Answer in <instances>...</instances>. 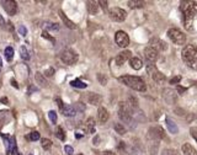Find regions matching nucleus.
Segmentation results:
<instances>
[{
  "instance_id": "obj_31",
  "label": "nucleus",
  "mask_w": 197,
  "mask_h": 155,
  "mask_svg": "<svg viewBox=\"0 0 197 155\" xmlns=\"http://www.w3.org/2000/svg\"><path fill=\"white\" fill-rule=\"evenodd\" d=\"M5 57H6V59L10 62L12 59V57H14V49L11 47H6L5 48Z\"/></svg>"
},
{
  "instance_id": "obj_30",
  "label": "nucleus",
  "mask_w": 197,
  "mask_h": 155,
  "mask_svg": "<svg viewBox=\"0 0 197 155\" xmlns=\"http://www.w3.org/2000/svg\"><path fill=\"white\" fill-rule=\"evenodd\" d=\"M70 85L74 86V87H79V89H85V87H86V84H85V82H83V81L79 80V79L73 80V81L70 82Z\"/></svg>"
},
{
  "instance_id": "obj_40",
  "label": "nucleus",
  "mask_w": 197,
  "mask_h": 155,
  "mask_svg": "<svg viewBox=\"0 0 197 155\" xmlns=\"http://www.w3.org/2000/svg\"><path fill=\"white\" fill-rule=\"evenodd\" d=\"M42 37L43 38H47V39H49V41H52V42H55V41H54V38L53 37H52V36H49V33L47 32V31H43V32H42Z\"/></svg>"
},
{
  "instance_id": "obj_49",
  "label": "nucleus",
  "mask_w": 197,
  "mask_h": 155,
  "mask_svg": "<svg viewBox=\"0 0 197 155\" xmlns=\"http://www.w3.org/2000/svg\"><path fill=\"white\" fill-rule=\"evenodd\" d=\"M55 101L58 102V106H59V108L62 110V108L64 107V105H63V102H62V100H60V99H55Z\"/></svg>"
},
{
  "instance_id": "obj_6",
  "label": "nucleus",
  "mask_w": 197,
  "mask_h": 155,
  "mask_svg": "<svg viewBox=\"0 0 197 155\" xmlns=\"http://www.w3.org/2000/svg\"><path fill=\"white\" fill-rule=\"evenodd\" d=\"M147 138L160 142L162 139H166V134H165V131L160 126H152L148 129Z\"/></svg>"
},
{
  "instance_id": "obj_46",
  "label": "nucleus",
  "mask_w": 197,
  "mask_h": 155,
  "mask_svg": "<svg viewBox=\"0 0 197 155\" xmlns=\"http://www.w3.org/2000/svg\"><path fill=\"white\" fill-rule=\"evenodd\" d=\"M107 1H98V5H100V6L103 9V10H106L107 9Z\"/></svg>"
},
{
  "instance_id": "obj_3",
  "label": "nucleus",
  "mask_w": 197,
  "mask_h": 155,
  "mask_svg": "<svg viewBox=\"0 0 197 155\" xmlns=\"http://www.w3.org/2000/svg\"><path fill=\"white\" fill-rule=\"evenodd\" d=\"M118 80H120L122 84H124L126 86L131 87V89L136 90V91H146L147 90V85L144 80L142 78H138V76H133V75H122L118 78Z\"/></svg>"
},
{
  "instance_id": "obj_11",
  "label": "nucleus",
  "mask_w": 197,
  "mask_h": 155,
  "mask_svg": "<svg viewBox=\"0 0 197 155\" xmlns=\"http://www.w3.org/2000/svg\"><path fill=\"white\" fill-rule=\"evenodd\" d=\"M163 99L168 105H174L178 101V92L173 89H170V87L169 89L166 87V89L163 90Z\"/></svg>"
},
{
  "instance_id": "obj_53",
  "label": "nucleus",
  "mask_w": 197,
  "mask_h": 155,
  "mask_svg": "<svg viewBox=\"0 0 197 155\" xmlns=\"http://www.w3.org/2000/svg\"><path fill=\"white\" fill-rule=\"evenodd\" d=\"M0 65H3V60H1V58H0Z\"/></svg>"
},
{
  "instance_id": "obj_23",
  "label": "nucleus",
  "mask_w": 197,
  "mask_h": 155,
  "mask_svg": "<svg viewBox=\"0 0 197 155\" xmlns=\"http://www.w3.org/2000/svg\"><path fill=\"white\" fill-rule=\"evenodd\" d=\"M165 125H166V127H168V131L170 132V133H173V134H176L179 132V128H178V125L171 120V118H166L165 120Z\"/></svg>"
},
{
  "instance_id": "obj_17",
  "label": "nucleus",
  "mask_w": 197,
  "mask_h": 155,
  "mask_svg": "<svg viewBox=\"0 0 197 155\" xmlns=\"http://www.w3.org/2000/svg\"><path fill=\"white\" fill-rule=\"evenodd\" d=\"M159 145H160V142L153 140V139H148V152H149V154L150 155H155V154H157L158 150H159Z\"/></svg>"
},
{
  "instance_id": "obj_42",
  "label": "nucleus",
  "mask_w": 197,
  "mask_h": 155,
  "mask_svg": "<svg viewBox=\"0 0 197 155\" xmlns=\"http://www.w3.org/2000/svg\"><path fill=\"white\" fill-rule=\"evenodd\" d=\"M180 80H181V76H174L173 79H170V84H179L180 82Z\"/></svg>"
},
{
  "instance_id": "obj_10",
  "label": "nucleus",
  "mask_w": 197,
  "mask_h": 155,
  "mask_svg": "<svg viewBox=\"0 0 197 155\" xmlns=\"http://www.w3.org/2000/svg\"><path fill=\"white\" fill-rule=\"evenodd\" d=\"M115 42L118 47H121V48L128 47V44H129L128 35L124 32V31H117V32L115 33Z\"/></svg>"
},
{
  "instance_id": "obj_38",
  "label": "nucleus",
  "mask_w": 197,
  "mask_h": 155,
  "mask_svg": "<svg viewBox=\"0 0 197 155\" xmlns=\"http://www.w3.org/2000/svg\"><path fill=\"white\" fill-rule=\"evenodd\" d=\"M48 117H49V120H51L52 123L57 122V113H55V111H49L48 112Z\"/></svg>"
},
{
  "instance_id": "obj_18",
  "label": "nucleus",
  "mask_w": 197,
  "mask_h": 155,
  "mask_svg": "<svg viewBox=\"0 0 197 155\" xmlns=\"http://www.w3.org/2000/svg\"><path fill=\"white\" fill-rule=\"evenodd\" d=\"M108 112L105 107H100L97 111V118H98V122L100 123H106L108 121Z\"/></svg>"
},
{
  "instance_id": "obj_36",
  "label": "nucleus",
  "mask_w": 197,
  "mask_h": 155,
  "mask_svg": "<svg viewBox=\"0 0 197 155\" xmlns=\"http://www.w3.org/2000/svg\"><path fill=\"white\" fill-rule=\"evenodd\" d=\"M97 80L100 81L101 85H106L107 84V76L103 74H97Z\"/></svg>"
},
{
  "instance_id": "obj_39",
  "label": "nucleus",
  "mask_w": 197,
  "mask_h": 155,
  "mask_svg": "<svg viewBox=\"0 0 197 155\" xmlns=\"http://www.w3.org/2000/svg\"><path fill=\"white\" fill-rule=\"evenodd\" d=\"M30 139H31V140H38V139H40V133L38 132H31L30 133Z\"/></svg>"
},
{
  "instance_id": "obj_13",
  "label": "nucleus",
  "mask_w": 197,
  "mask_h": 155,
  "mask_svg": "<svg viewBox=\"0 0 197 155\" xmlns=\"http://www.w3.org/2000/svg\"><path fill=\"white\" fill-rule=\"evenodd\" d=\"M149 47L154 48L155 51H158V52H164V51L168 49V44L160 38H152L149 41Z\"/></svg>"
},
{
  "instance_id": "obj_54",
  "label": "nucleus",
  "mask_w": 197,
  "mask_h": 155,
  "mask_svg": "<svg viewBox=\"0 0 197 155\" xmlns=\"http://www.w3.org/2000/svg\"><path fill=\"white\" fill-rule=\"evenodd\" d=\"M0 87H1V81H0Z\"/></svg>"
},
{
  "instance_id": "obj_55",
  "label": "nucleus",
  "mask_w": 197,
  "mask_h": 155,
  "mask_svg": "<svg viewBox=\"0 0 197 155\" xmlns=\"http://www.w3.org/2000/svg\"><path fill=\"white\" fill-rule=\"evenodd\" d=\"M79 155H83V154H79Z\"/></svg>"
},
{
  "instance_id": "obj_12",
  "label": "nucleus",
  "mask_w": 197,
  "mask_h": 155,
  "mask_svg": "<svg viewBox=\"0 0 197 155\" xmlns=\"http://www.w3.org/2000/svg\"><path fill=\"white\" fill-rule=\"evenodd\" d=\"M1 5H3V8H4L5 11H6L9 15H11V16L17 12V4H16V1H12V0H3Z\"/></svg>"
},
{
  "instance_id": "obj_15",
  "label": "nucleus",
  "mask_w": 197,
  "mask_h": 155,
  "mask_svg": "<svg viewBox=\"0 0 197 155\" xmlns=\"http://www.w3.org/2000/svg\"><path fill=\"white\" fill-rule=\"evenodd\" d=\"M131 58H132V52L131 51H123L116 57L115 60H116L117 66H122L128 59H131Z\"/></svg>"
},
{
  "instance_id": "obj_35",
  "label": "nucleus",
  "mask_w": 197,
  "mask_h": 155,
  "mask_svg": "<svg viewBox=\"0 0 197 155\" xmlns=\"http://www.w3.org/2000/svg\"><path fill=\"white\" fill-rule=\"evenodd\" d=\"M74 108L76 110V112H84L85 111V105L83 102H76L74 105Z\"/></svg>"
},
{
  "instance_id": "obj_29",
  "label": "nucleus",
  "mask_w": 197,
  "mask_h": 155,
  "mask_svg": "<svg viewBox=\"0 0 197 155\" xmlns=\"http://www.w3.org/2000/svg\"><path fill=\"white\" fill-rule=\"evenodd\" d=\"M113 128H115V131L116 133H118L120 136H124V134L127 133V129L123 127V125H121V123H115V126H113Z\"/></svg>"
},
{
  "instance_id": "obj_24",
  "label": "nucleus",
  "mask_w": 197,
  "mask_h": 155,
  "mask_svg": "<svg viewBox=\"0 0 197 155\" xmlns=\"http://www.w3.org/2000/svg\"><path fill=\"white\" fill-rule=\"evenodd\" d=\"M129 65H131L134 70H138L143 66V62L141 58H138V57H132V58L129 59Z\"/></svg>"
},
{
  "instance_id": "obj_34",
  "label": "nucleus",
  "mask_w": 197,
  "mask_h": 155,
  "mask_svg": "<svg viewBox=\"0 0 197 155\" xmlns=\"http://www.w3.org/2000/svg\"><path fill=\"white\" fill-rule=\"evenodd\" d=\"M42 147H43V149H46V150H48V149H51V147H52V142L47 138H43L42 139Z\"/></svg>"
},
{
  "instance_id": "obj_47",
  "label": "nucleus",
  "mask_w": 197,
  "mask_h": 155,
  "mask_svg": "<svg viewBox=\"0 0 197 155\" xmlns=\"http://www.w3.org/2000/svg\"><path fill=\"white\" fill-rule=\"evenodd\" d=\"M101 155H117L115 152H112V150H105V152H102Z\"/></svg>"
},
{
  "instance_id": "obj_43",
  "label": "nucleus",
  "mask_w": 197,
  "mask_h": 155,
  "mask_svg": "<svg viewBox=\"0 0 197 155\" xmlns=\"http://www.w3.org/2000/svg\"><path fill=\"white\" fill-rule=\"evenodd\" d=\"M64 150H65V153L68 154V155H71V154L74 153V149L71 148L70 145H65V147H64Z\"/></svg>"
},
{
  "instance_id": "obj_52",
  "label": "nucleus",
  "mask_w": 197,
  "mask_h": 155,
  "mask_svg": "<svg viewBox=\"0 0 197 155\" xmlns=\"http://www.w3.org/2000/svg\"><path fill=\"white\" fill-rule=\"evenodd\" d=\"M5 25V20L3 19V16L0 15V26H4Z\"/></svg>"
},
{
  "instance_id": "obj_21",
  "label": "nucleus",
  "mask_w": 197,
  "mask_h": 155,
  "mask_svg": "<svg viewBox=\"0 0 197 155\" xmlns=\"http://www.w3.org/2000/svg\"><path fill=\"white\" fill-rule=\"evenodd\" d=\"M86 6H87V11H89L91 15H96L98 12V10H100L98 1H87Z\"/></svg>"
},
{
  "instance_id": "obj_1",
  "label": "nucleus",
  "mask_w": 197,
  "mask_h": 155,
  "mask_svg": "<svg viewBox=\"0 0 197 155\" xmlns=\"http://www.w3.org/2000/svg\"><path fill=\"white\" fill-rule=\"evenodd\" d=\"M180 9H181V11L184 12L185 27L187 30H191V25H192L194 19L197 15V3H195V1H181Z\"/></svg>"
},
{
  "instance_id": "obj_32",
  "label": "nucleus",
  "mask_w": 197,
  "mask_h": 155,
  "mask_svg": "<svg viewBox=\"0 0 197 155\" xmlns=\"http://www.w3.org/2000/svg\"><path fill=\"white\" fill-rule=\"evenodd\" d=\"M20 55H21V58L22 59H25V60H27L28 58H30V55H28V52H27V49H26V47H20Z\"/></svg>"
},
{
  "instance_id": "obj_20",
  "label": "nucleus",
  "mask_w": 197,
  "mask_h": 155,
  "mask_svg": "<svg viewBox=\"0 0 197 155\" xmlns=\"http://www.w3.org/2000/svg\"><path fill=\"white\" fill-rule=\"evenodd\" d=\"M59 16H60V19H62V21L64 22V25L67 26L68 28H70V30H74L75 27H76V25L71 21V20H69L68 17H67V15L62 11V10H59Z\"/></svg>"
},
{
  "instance_id": "obj_37",
  "label": "nucleus",
  "mask_w": 197,
  "mask_h": 155,
  "mask_svg": "<svg viewBox=\"0 0 197 155\" xmlns=\"http://www.w3.org/2000/svg\"><path fill=\"white\" fill-rule=\"evenodd\" d=\"M55 136L58 137V138L60 139V140H64V139H65L64 132H63V129H62L60 127H58V128H57V133H55Z\"/></svg>"
},
{
  "instance_id": "obj_16",
  "label": "nucleus",
  "mask_w": 197,
  "mask_h": 155,
  "mask_svg": "<svg viewBox=\"0 0 197 155\" xmlns=\"http://www.w3.org/2000/svg\"><path fill=\"white\" fill-rule=\"evenodd\" d=\"M87 102H89L90 105L97 106L102 102V96L98 94H95V92H90V94L87 95Z\"/></svg>"
},
{
  "instance_id": "obj_45",
  "label": "nucleus",
  "mask_w": 197,
  "mask_h": 155,
  "mask_svg": "<svg viewBox=\"0 0 197 155\" xmlns=\"http://www.w3.org/2000/svg\"><path fill=\"white\" fill-rule=\"evenodd\" d=\"M53 74H54V69H53V68H48L47 70L44 71V75H46V76H52Z\"/></svg>"
},
{
  "instance_id": "obj_50",
  "label": "nucleus",
  "mask_w": 197,
  "mask_h": 155,
  "mask_svg": "<svg viewBox=\"0 0 197 155\" xmlns=\"http://www.w3.org/2000/svg\"><path fill=\"white\" fill-rule=\"evenodd\" d=\"M11 85L14 87H16V89H19V84L16 82V80H15V79H11Z\"/></svg>"
},
{
  "instance_id": "obj_9",
  "label": "nucleus",
  "mask_w": 197,
  "mask_h": 155,
  "mask_svg": "<svg viewBox=\"0 0 197 155\" xmlns=\"http://www.w3.org/2000/svg\"><path fill=\"white\" fill-rule=\"evenodd\" d=\"M147 70L150 73L152 79L157 82V84H165V81H166V76H165L162 71H159V70L155 69L154 66H153V64H150L147 68Z\"/></svg>"
},
{
  "instance_id": "obj_51",
  "label": "nucleus",
  "mask_w": 197,
  "mask_h": 155,
  "mask_svg": "<svg viewBox=\"0 0 197 155\" xmlns=\"http://www.w3.org/2000/svg\"><path fill=\"white\" fill-rule=\"evenodd\" d=\"M92 142H94V144H95V145H97V144H98V142H100V138H98L97 136L94 138V140H92Z\"/></svg>"
},
{
  "instance_id": "obj_14",
  "label": "nucleus",
  "mask_w": 197,
  "mask_h": 155,
  "mask_svg": "<svg viewBox=\"0 0 197 155\" xmlns=\"http://www.w3.org/2000/svg\"><path fill=\"white\" fill-rule=\"evenodd\" d=\"M144 57H146L147 60L150 62V63H155L159 58V52L148 46L147 48H144Z\"/></svg>"
},
{
  "instance_id": "obj_2",
  "label": "nucleus",
  "mask_w": 197,
  "mask_h": 155,
  "mask_svg": "<svg viewBox=\"0 0 197 155\" xmlns=\"http://www.w3.org/2000/svg\"><path fill=\"white\" fill-rule=\"evenodd\" d=\"M181 57L186 65L190 66L191 69L197 70V47L192 44L185 46L181 52Z\"/></svg>"
},
{
  "instance_id": "obj_22",
  "label": "nucleus",
  "mask_w": 197,
  "mask_h": 155,
  "mask_svg": "<svg viewBox=\"0 0 197 155\" xmlns=\"http://www.w3.org/2000/svg\"><path fill=\"white\" fill-rule=\"evenodd\" d=\"M84 129H85V132H87V133H95V120L92 117H89L86 120Z\"/></svg>"
},
{
  "instance_id": "obj_7",
  "label": "nucleus",
  "mask_w": 197,
  "mask_h": 155,
  "mask_svg": "<svg viewBox=\"0 0 197 155\" xmlns=\"http://www.w3.org/2000/svg\"><path fill=\"white\" fill-rule=\"evenodd\" d=\"M108 16L112 21H116V22H122L126 20L127 17V12L126 10H123L121 8H111L108 10Z\"/></svg>"
},
{
  "instance_id": "obj_26",
  "label": "nucleus",
  "mask_w": 197,
  "mask_h": 155,
  "mask_svg": "<svg viewBox=\"0 0 197 155\" xmlns=\"http://www.w3.org/2000/svg\"><path fill=\"white\" fill-rule=\"evenodd\" d=\"M181 149H182V153L185 155H197V152L195 150V148L189 143H185Z\"/></svg>"
},
{
  "instance_id": "obj_41",
  "label": "nucleus",
  "mask_w": 197,
  "mask_h": 155,
  "mask_svg": "<svg viewBox=\"0 0 197 155\" xmlns=\"http://www.w3.org/2000/svg\"><path fill=\"white\" fill-rule=\"evenodd\" d=\"M19 33L21 35V36H26V35H27V28L24 27V26H20V27H19Z\"/></svg>"
},
{
  "instance_id": "obj_44",
  "label": "nucleus",
  "mask_w": 197,
  "mask_h": 155,
  "mask_svg": "<svg viewBox=\"0 0 197 155\" xmlns=\"http://www.w3.org/2000/svg\"><path fill=\"white\" fill-rule=\"evenodd\" d=\"M190 132H191V136L194 137V139L197 142V128H195V127H192L190 129Z\"/></svg>"
},
{
  "instance_id": "obj_48",
  "label": "nucleus",
  "mask_w": 197,
  "mask_h": 155,
  "mask_svg": "<svg viewBox=\"0 0 197 155\" xmlns=\"http://www.w3.org/2000/svg\"><path fill=\"white\" fill-rule=\"evenodd\" d=\"M0 102L4 103V105H9V99L8 97H1V99H0Z\"/></svg>"
},
{
  "instance_id": "obj_5",
  "label": "nucleus",
  "mask_w": 197,
  "mask_h": 155,
  "mask_svg": "<svg viewBox=\"0 0 197 155\" xmlns=\"http://www.w3.org/2000/svg\"><path fill=\"white\" fill-rule=\"evenodd\" d=\"M168 36L169 38L173 41L175 44L182 46L186 43V35L179 28H170L168 30Z\"/></svg>"
},
{
  "instance_id": "obj_25",
  "label": "nucleus",
  "mask_w": 197,
  "mask_h": 155,
  "mask_svg": "<svg viewBox=\"0 0 197 155\" xmlns=\"http://www.w3.org/2000/svg\"><path fill=\"white\" fill-rule=\"evenodd\" d=\"M35 79H36V82L40 85V86H42V87H46L48 85V82H47V80H46V78H44V75L43 74H41L40 71H37V73L35 74Z\"/></svg>"
},
{
  "instance_id": "obj_28",
  "label": "nucleus",
  "mask_w": 197,
  "mask_h": 155,
  "mask_svg": "<svg viewBox=\"0 0 197 155\" xmlns=\"http://www.w3.org/2000/svg\"><path fill=\"white\" fill-rule=\"evenodd\" d=\"M128 105L129 106H131L132 108H133V110H137V108H138V99H137V97L136 96H133V95H131V96H128Z\"/></svg>"
},
{
  "instance_id": "obj_8",
  "label": "nucleus",
  "mask_w": 197,
  "mask_h": 155,
  "mask_svg": "<svg viewBox=\"0 0 197 155\" xmlns=\"http://www.w3.org/2000/svg\"><path fill=\"white\" fill-rule=\"evenodd\" d=\"M78 54H76V52H74L73 49H65L62 52V54H60V59L62 62H63L64 64H68V65H71V64H74L78 62Z\"/></svg>"
},
{
  "instance_id": "obj_27",
  "label": "nucleus",
  "mask_w": 197,
  "mask_h": 155,
  "mask_svg": "<svg viewBox=\"0 0 197 155\" xmlns=\"http://www.w3.org/2000/svg\"><path fill=\"white\" fill-rule=\"evenodd\" d=\"M127 4H128V6L132 8V9H141L146 5V1H141V0H131V1H128Z\"/></svg>"
},
{
  "instance_id": "obj_33",
  "label": "nucleus",
  "mask_w": 197,
  "mask_h": 155,
  "mask_svg": "<svg viewBox=\"0 0 197 155\" xmlns=\"http://www.w3.org/2000/svg\"><path fill=\"white\" fill-rule=\"evenodd\" d=\"M162 155H179V153H178V150H175V149L166 148L162 152Z\"/></svg>"
},
{
  "instance_id": "obj_56",
  "label": "nucleus",
  "mask_w": 197,
  "mask_h": 155,
  "mask_svg": "<svg viewBox=\"0 0 197 155\" xmlns=\"http://www.w3.org/2000/svg\"><path fill=\"white\" fill-rule=\"evenodd\" d=\"M30 155H32V154H30Z\"/></svg>"
},
{
  "instance_id": "obj_4",
  "label": "nucleus",
  "mask_w": 197,
  "mask_h": 155,
  "mask_svg": "<svg viewBox=\"0 0 197 155\" xmlns=\"http://www.w3.org/2000/svg\"><path fill=\"white\" fill-rule=\"evenodd\" d=\"M133 108L128 105L127 102H120L118 103V117L124 123H132L133 122Z\"/></svg>"
},
{
  "instance_id": "obj_19",
  "label": "nucleus",
  "mask_w": 197,
  "mask_h": 155,
  "mask_svg": "<svg viewBox=\"0 0 197 155\" xmlns=\"http://www.w3.org/2000/svg\"><path fill=\"white\" fill-rule=\"evenodd\" d=\"M60 111L65 117H74L76 115V110L74 108V106H70V105H65Z\"/></svg>"
}]
</instances>
